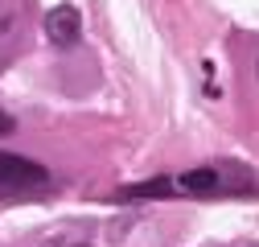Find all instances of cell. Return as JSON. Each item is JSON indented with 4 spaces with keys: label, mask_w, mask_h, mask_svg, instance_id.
<instances>
[{
    "label": "cell",
    "mask_w": 259,
    "mask_h": 247,
    "mask_svg": "<svg viewBox=\"0 0 259 247\" xmlns=\"http://www.w3.org/2000/svg\"><path fill=\"white\" fill-rule=\"evenodd\" d=\"M50 173L29 161V157H17V152H0V190H29V185H41Z\"/></svg>",
    "instance_id": "6da1fadb"
},
{
    "label": "cell",
    "mask_w": 259,
    "mask_h": 247,
    "mask_svg": "<svg viewBox=\"0 0 259 247\" xmlns=\"http://www.w3.org/2000/svg\"><path fill=\"white\" fill-rule=\"evenodd\" d=\"M78 33H82V17H78L74 5H58V9L46 13V37L54 46H74Z\"/></svg>",
    "instance_id": "7a4b0ae2"
},
{
    "label": "cell",
    "mask_w": 259,
    "mask_h": 247,
    "mask_svg": "<svg viewBox=\"0 0 259 247\" xmlns=\"http://www.w3.org/2000/svg\"><path fill=\"white\" fill-rule=\"evenodd\" d=\"M173 190H177L173 177H152V181H136V185L115 190V202H132V198H169Z\"/></svg>",
    "instance_id": "3957f363"
},
{
    "label": "cell",
    "mask_w": 259,
    "mask_h": 247,
    "mask_svg": "<svg viewBox=\"0 0 259 247\" xmlns=\"http://www.w3.org/2000/svg\"><path fill=\"white\" fill-rule=\"evenodd\" d=\"M177 185L185 194H218L222 185H218V169H189L177 177Z\"/></svg>",
    "instance_id": "277c9868"
},
{
    "label": "cell",
    "mask_w": 259,
    "mask_h": 247,
    "mask_svg": "<svg viewBox=\"0 0 259 247\" xmlns=\"http://www.w3.org/2000/svg\"><path fill=\"white\" fill-rule=\"evenodd\" d=\"M13 25H17V13H13V9H0V37L13 33Z\"/></svg>",
    "instance_id": "5b68a950"
},
{
    "label": "cell",
    "mask_w": 259,
    "mask_h": 247,
    "mask_svg": "<svg viewBox=\"0 0 259 247\" xmlns=\"http://www.w3.org/2000/svg\"><path fill=\"white\" fill-rule=\"evenodd\" d=\"M9 132H13V115L0 111V136H9Z\"/></svg>",
    "instance_id": "8992f818"
},
{
    "label": "cell",
    "mask_w": 259,
    "mask_h": 247,
    "mask_svg": "<svg viewBox=\"0 0 259 247\" xmlns=\"http://www.w3.org/2000/svg\"><path fill=\"white\" fill-rule=\"evenodd\" d=\"M243 247H259V243H243Z\"/></svg>",
    "instance_id": "52a82bcc"
}]
</instances>
